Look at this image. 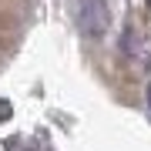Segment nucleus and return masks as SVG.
Returning <instances> with one entry per match:
<instances>
[{
  "label": "nucleus",
  "mask_w": 151,
  "mask_h": 151,
  "mask_svg": "<svg viewBox=\"0 0 151 151\" xmlns=\"http://www.w3.org/2000/svg\"><path fill=\"white\" fill-rule=\"evenodd\" d=\"M148 104H151V87H148Z\"/></svg>",
  "instance_id": "obj_1"
}]
</instances>
